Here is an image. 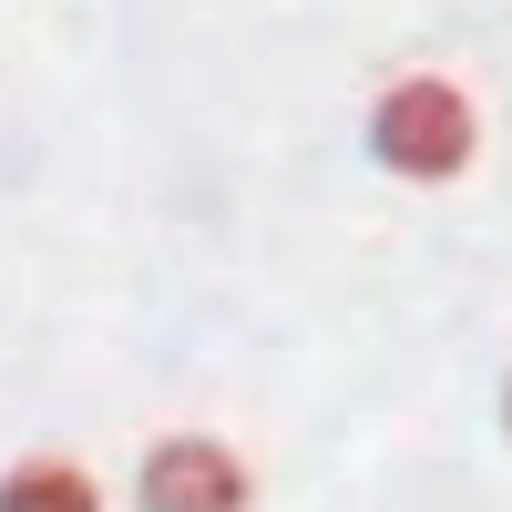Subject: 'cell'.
<instances>
[{"mask_svg": "<svg viewBox=\"0 0 512 512\" xmlns=\"http://www.w3.org/2000/svg\"><path fill=\"white\" fill-rule=\"evenodd\" d=\"M472 134H482V113H472V93L451 72H410V82H390L369 103V154L390 175H410V185H451L472 164Z\"/></svg>", "mask_w": 512, "mask_h": 512, "instance_id": "cell-1", "label": "cell"}, {"mask_svg": "<svg viewBox=\"0 0 512 512\" xmlns=\"http://www.w3.org/2000/svg\"><path fill=\"white\" fill-rule=\"evenodd\" d=\"M144 512H246L256 482H246V461L226 441H154L144 451Z\"/></svg>", "mask_w": 512, "mask_h": 512, "instance_id": "cell-2", "label": "cell"}, {"mask_svg": "<svg viewBox=\"0 0 512 512\" xmlns=\"http://www.w3.org/2000/svg\"><path fill=\"white\" fill-rule=\"evenodd\" d=\"M0 512H103L93 472H72V461H21L11 482H0Z\"/></svg>", "mask_w": 512, "mask_h": 512, "instance_id": "cell-3", "label": "cell"}, {"mask_svg": "<svg viewBox=\"0 0 512 512\" xmlns=\"http://www.w3.org/2000/svg\"><path fill=\"white\" fill-rule=\"evenodd\" d=\"M502 420H512V400H502Z\"/></svg>", "mask_w": 512, "mask_h": 512, "instance_id": "cell-4", "label": "cell"}]
</instances>
